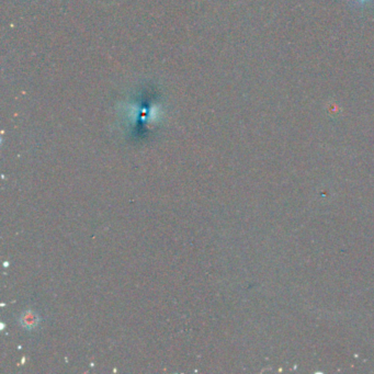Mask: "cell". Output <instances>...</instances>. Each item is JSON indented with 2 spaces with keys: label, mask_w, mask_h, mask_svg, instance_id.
<instances>
[{
  "label": "cell",
  "mask_w": 374,
  "mask_h": 374,
  "mask_svg": "<svg viewBox=\"0 0 374 374\" xmlns=\"http://www.w3.org/2000/svg\"><path fill=\"white\" fill-rule=\"evenodd\" d=\"M358 2H361L362 3V2H366V0H358Z\"/></svg>",
  "instance_id": "cell-2"
},
{
  "label": "cell",
  "mask_w": 374,
  "mask_h": 374,
  "mask_svg": "<svg viewBox=\"0 0 374 374\" xmlns=\"http://www.w3.org/2000/svg\"><path fill=\"white\" fill-rule=\"evenodd\" d=\"M22 324L28 327V328H31V327H34L36 325V319L35 316L33 314H24L22 317Z\"/></svg>",
  "instance_id": "cell-1"
}]
</instances>
